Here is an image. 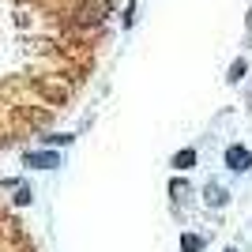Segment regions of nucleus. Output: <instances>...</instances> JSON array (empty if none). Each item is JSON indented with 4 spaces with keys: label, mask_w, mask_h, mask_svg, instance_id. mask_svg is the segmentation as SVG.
Masks as SVG:
<instances>
[{
    "label": "nucleus",
    "mask_w": 252,
    "mask_h": 252,
    "mask_svg": "<svg viewBox=\"0 0 252 252\" xmlns=\"http://www.w3.org/2000/svg\"><path fill=\"white\" fill-rule=\"evenodd\" d=\"M226 252H233V249H226Z\"/></svg>",
    "instance_id": "obj_8"
},
{
    "label": "nucleus",
    "mask_w": 252,
    "mask_h": 252,
    "mask_svg": "<svg viewBox=\"0 0 252 252\" xmlns=\"http://www.w3.org/2000/svg\"><path fill=\"white\" fill-rule=\"evenodd\" d=\"M200 249H203V237H196V233L181 237V252H200Z\"/></svg>",
    "instance_id": "obj_6"
},
{
    "label": "nucleus",
    "mask_w": 252,
    "mask_h": 252,
    "mask_svg": "<svg viewBox=\"0 0 252 252\" xmlns=\"http://www.w3.org/2000/svg\"><path fill=\"white\" fill-rule=\"evenodd\" d=\"M241 75H245V61H237V64H233V68H230V79H233V83H237Z\"/></svg>",
    "instance_id": "obj_7"
},
{
    "label": "nucleus",
    "mask_w": 252,
    "mask_h": 252,
    "mask_svg": "<svg viewBox=\"0 0 252 252\" xmlns=\"http://www.w3.org/2000/svg\"><path fill=\"white\" fill-rule=\"evenodd\" d=\"M203 200H207L211 207H226L230 196H226V189H219V185H207V196H203Z\"/></svg>",
    "instance_id": "obj_4"
},
{
    "label": "nucleus",
    "mask_w": 252,
    "mask_h": 252,
    "mask_svg": "<svg viewBox=\"0 0 252 252\" xmlns=\"http://www.w3.org/2000/svg\"><path fill=\"white\" fill-rule=\"evenodd\" d=\"M11 237H15V222L0 215V252H11Z\"/></svg>",
    "instance_id": "obj_3"
},
{
    "label": "nucleus",
    "mask_w": 252,
    "mask_h": 252,
    "mask_svg": "<svg viewBox=\"0 0 252 252\" xmlns=\"http://www.w3.org/2000/svg\"><path fill=\"white\" fill-rule=\"evenodd\" d=\"M226 166H230L233 173H245V169L252 166V155H249V147H241V143L226 147Z\"/></svg>",
    "instance_id": "obj_2"
},
{
    "label": "nucleus",
    "mask_w": 252,
    "mask_h": 252,
    "mask_svg": "<svg viewBox=\"0 0 252 252\" xmlns=\"http://www.w3.org/2000/svg\"><path fill=\"white\" fill-rule=\"evenodd\" d=\"M105 11L109 0H0V147L75 94Z\"/></svg>",
    "instance_id": "obj_1"
},
{
    "label": "nucleus",
    "mask_w": 252,
    "mask_h": 252,
    "mask_svg": "<svg viewBox=\"0 0 252 252\" xmlns=\"http://www.w3.org/2000/svg\"><path fill=\"white\" fill-rule=\"evenodd\" d=\"M196 166V151H181V155H173V169H192Z\"/></svg>",
    "instance_id": "obj_5"
}]
</instances>
